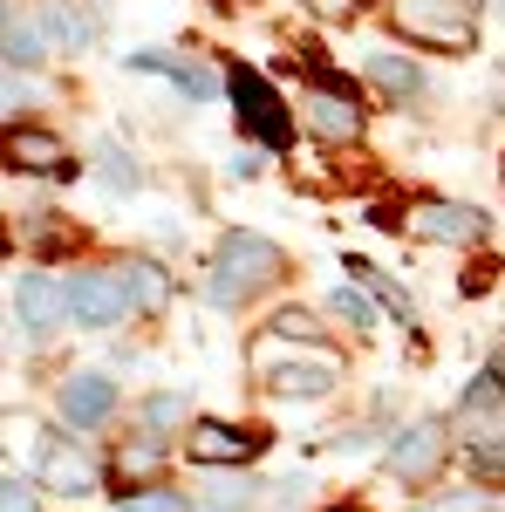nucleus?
<instances>
[{
    "mask_svg": "<svg viewBox=\"0 0 505 512\" xmlns=\"http://www.w3.org/2000/svg\"><path fill=\"white\" fill-rule=\"evenodd\" d=\"M157 465V444H130V451H123V472H151Z\"/></svg>",
    "mask_w": 505,
    "mask_h": 512,
    "instance_id": "nucleus-25",
    "label": "nucleus"
},
{
    "mask_svg": "<svg viewBox=\"0 0 505 512\" xmlns=\"http://www.w3.org/2000/svg\"><path fill=\"white\" fill-rule=\"evenodd\" d=\"M41 28H48V41H55V48H89V21H82L69 0H55V7L41 14Z\"/></svg>",
    "mask_w": 505,
    "mask_h": 512,
    "instance_id": "nucleus-17",
    "label": "nucleus"
},
{
    "mask_svg": "<svg viewBox=\"0 0 505 512\" xmlns=\"http://www.w3.org/2000/svg\"><path fill=\"white\" fill-rule=\"evenodd\" d=\"M117 280H123V294H130V308H144V315H157V308L171 301V280H164L157 260H123Z\"/></svg>",
    "mask_w": 505,
    "mask_h": 512,
    "instance_id": "nucleus-14",
    "label": "nucleus"
},
{
    "mask_svg": "<svg viewBox=\"0 0 505 512\" xmlns=\"http://www.w3.org/2000/svg\"><path fill=\"white\" fill-rule=\"evenodd\" d=\"M253 492H260L253 478H212V485H205V506H212V512H239Z\"/></svg>",
    "mask_w": 505,
    "mask_h": 512,
    "instance_id": "nucleus-18",
    "label": "nucleus"
},
{
    "mask_svg": "<svg viewBox=\"0 0 505 512\" xmlns=\"http://www.w3.org/2000/svg\"><path fill=\"white\" fill-rule=\"evenodd\" d=\"M117 512H192V506H185L178 492H164V485H151V492H130V499H123Z\"/></svg>",
    "mask_w": 505,
    "mask_h": 512,
    "instance_id": "nucleus-20",
    "label": "nucleus"
},
{
    "mask_svg": "<svg viewBox=\"0 0 505 512\" xmlns=\"http://www.w3.org/2000/svg\"><path fill=\"white\" fill-rule=\"evenodd\" d=\"M253 369H260L280 396H321V390H335V376H342V362H335L328 349L294 355V349H287V335H273V328L253 342Z\"/></svg>",
    "mask_w": 505,
    "mask_h": 512,
    "instance_id": "nucleus-2",
    "label": "nucleus"
},
{
    "mask_svg": "<svg viewBox=\"0 0 505 512\" xmlns=\"http://www.w3.org/2000/svg\"><path fill=\"white\" fill-rule=\"evenodd\" d=\"M226 89H233V103H239V123H246L253 137H267L273 151H287V110H280V96L267 89V76L246 69V62H233Z\"/></svg>",
    "mask_w": 505,
    "mask_h": 512,
    "instance_id": "nucleus-4",
    "label": "nucleus"
},
{
    "mask_svg": "<svg viewBox=\"0 0 505 512\" xmlns=\"http://www.w3.org/2000/svg\"><path fill=\"white\" fill-rule=\"evenodd\" d=\"M55 403H62V424L89 431V424H103V417L117 410V383H110V376H69Z\"/></svg>",
    "mask_w": 505,
    "mask_h": 512,
    "instance_id": "nucleus-11",
    "label": "nucleus"
},
{
    "mask_svg": "<svg viewBox=\"0 0 505 512\" xmlns=\"http://www.w3.org/2000/svg\"><path fill=\"white\" fill-rule=\"evenodd\" d=\"M499 7H505V0H499Z\"/></svg>",
    "mask_w": 505,
    "mask_h": 512,
    "instance_id": "nucleus-28",
    "label": "nucleus"
},
{
    "mask_svg": "<svg viewBox=\"0 0 505 512\" xmlns=\"http://www.w3.org/2000/svg\"><path fill=\"white\" fill-rule=\"evenodd\" d=\"M273 335H287V342H314L321 328H314V315H301V308H287V315H273Z\"/></svg>",
    "mask_w": 505,
    "mask_h": 512,
    "instance_id": "nucleus-22",
    "label": "nucleus"
},
{
    "mask_svg": "<svg viewBox=\"0 0 505 512\" xmlns=\"http://www.w3.org/2000/svg\"><path fill=\"white\" fill-rule=\"evenodd\" d=\"M314 7H321V14H335V21H349V14H355V0H314Z\"/></svg>",
    "mask_w": 505,
    "mask_h": 512,
    "instance_id": "nucleus-27",
    "label": "nucleus"
},
{
    "mask_svg": "<svg viewBox=\"0 0 505 512\" xmlns=\"http://www.w3.org/2000/svg\"><path fill=\"white\" fill-rule=\"evenodd\" d=\"M0 512H35V499H28V485H14V478H7V499H0Z\"/></svg>",
    "mask_w": 505,
    "mask_h": 512,
    "instance_id": "nucleus-26",
    "label": "nucleus"
},
{
    "mask_svg": "<svg viewBox=\"0 0 505 512\" xmlns=\"http://www.w3.org/2000/svg\"><path fill=\"white\" fill-rule=\"evenodd\" d=\"M328 308L349 321V328H376V308L362 301V287H335V294H328Z\"/></svg>",
    "mask_w": 505,
    "mask_h": 512,
    "instance_id": "nucleus-19",
    "label": "nucleus"
},
{
    "mask_svg": "<svg viewBox=\"0 0 505 512\" xmlns=\"http://www.w3.org/2000/svg\"><path fill=\"white\" fill-rule=\"evenodd\" d=\"M7 164H21V171H69V151H62V137H48V130H7Z\"/></svg>",
    "mask_w": 505,
    "mask_h": 512,
    "instance_id": "nucleus-12",
    "label": "nucleus"
},
{
    "mask_svg": "<svg viewBox=\"0 0 505 512\" xmlns=\"http://www.w3.org/2000/svg\"><path fill=\"white\" fill-rule=\"evenodd\" d=\"M260 431H239V424H192L185 437V451H192L198 465H246V458H260Z\"/></svg>",
    "mask_w": 505,
    "mask_h": 512,
    "instance_id": "nucleus-10",
    "label": "nucleus"
},
{
    "mask_svg": "<svg viewBox=\"0 0 505 512\" xmlns=\"http://www.w3.org/2000/svg\"><path fill=\"white\" fill-rule=\"evenodd\" d=\"M28 62H41V41H35V21L7 0V69H28Z\"/></svg>",
    "mask_w": 505,
    "mask_h": 512,
    "instance_id": "nucleus-16",
    "label": "nucleus"
},
{
    "mask_svg": "<svg viewBox=\"0 0 505 512\" xmlns=\"http://www.w3.org/2000/svg\"><path fill=\"white\" fill-rule=\"evenodd\" d=\"M403 233L410 239H430V246H458V239H478L485 233V212L471 205H451V198H424L403 212Z\"/></svg>",
    "mask_w": 505,
    "mask_h": 512,
    "instance_id": "nucleus-6",
    "label": "nucleus"
},
{
    "mask_svg": "<svg viewBox=\"0 0 505 512\" xmlns=\"http://www.w3.org/2000/svg\"><path fill=\"white\" fill-rule=\"evenodd\" d=\"M178 417H185V403H178V396H151V403H144V424H151V431H171Z\"/></svg>",
    "mask_w": 505,
    "mask_h": 512,
    "instance_id": "nucleus-23",
    "label": "nucleus"
},
{
    "mask_svg": "<svg viewBox=\"0 0 505 512\" xmlns=\"http://www.w3.org/2000/svg\"><path fill=\"white\" fill-rule=\"evenodd\" d=\"M287 274V260H280V246L260 233H226L219 239V260H212V301L219 308H246L260 287Z\"/></svg>",
    "mask_w": 505,
    "mask_h": 512,
    "instance_id": "nucleus-1",
    "label": "nucleus"
},
{
    "mask_svg": "<svg viewBox=\"0 0 505 512\" xmlns=\"http://www.w3.org/2000/svg\"><path fill=\"white\" fill-rule=\"evenodd\" d=\"M14 315L28 335H55L69 321V287H55L48 274H21L14 280Z\"/></svg>",
    "mask_w": 505,
    "mask_h": 512,
    "instance_id": "nucleus-8",
    "label": "nucleus"
},
{
    "mask_svg": "<svg viewBox=\"0 0 505 512\" xmlns=\"http://www.w3.org/2000/svg\"><path fill=\"white\" fill-rule=\"evenodd\" d=\"M41 478H48V492H69V499H82V492H96V465L82 458L76 444H55V451L41 458Z\"/></svg>",
    "mask_w": 505,
    "mask_h": 512,
    "instance_id": "nucleus-13",
    "label": "nucleus"
},
{
    "mask_svg": "<svg viewBox=\"0 0 505 512\" xmlns=\"http://www.w3.org/2000/svg\"><path fill=\"white\" fill-rule=\"evenodd\" d=\"M130 315V294H123L117 267L110 274H76L69 280V321L76 328H110V321Z\"/></svg>",
    "mask_w": 505,
    "mask_h": 512,
    "instance_id": "nucleus-7",
    "label": "nucleus"
},
{
    "mask_svg": "<svg viewBox=\"0 0 505 512\" xmlns=\"http://www.w3.org/2000/svg\"><path fill=\"white\" fill-rule=\"evenodd\" d=\"M444 451H451V437H444V424H410V431L389 444V472L410 478V485H424L437 465H444Z\"/></svg>",
    "mask_w": 505,
    "mask_h": 512,
    "instance_id": "nucleus-9",
    "label": "nucleus"
},
{
    "mask_svg": "<svg viewBox=\"0 0 505 512\" xmlns=\"http://www.w3.org/2000/svg\"><path fill=\"white\" fill-rule=\"evenodd\" d=\"M485 506H492L485 492H451V499H430L424 512H485Z\"/></svg>",
    "mask_w": 505,
    "mask_h": 512,
    "instance_id": "nucleus-24",
    "label": "nucleus"
},
{
    "mask_svg": "<svg viewBox=\"0 0 505 512\" xmlns=\"http://www.w3.org/2000/svg\"><path fill=\"white\" fill-rule=\"evenodd\" d=\"M389 14H396V35L424 41V48H458V55H465L471 41H478L465 0H396Z\"/></svg>",
    "mask_w": 505,
    "mask_h": 512,
    "instance_id": "nucleus-3",
    "label": "nucleus"
},
{
    "mask_svg": "<svg viewBox=\"0 0 505 512\" xmlns=\"http://www.w3.org/2000/svg\"><path fill=\"white\" fill-rule=\"evenodd\" d=\"M301 123H308L321 144H355V137H362V103H355L342 82L321 76L308 96H301Z\"/></svg>",
    "mask_w": 505,
    "mask_h": 512,
    "instance_id": "nucleus-5",
    "label": "nucleus"
},
{
    "mask_svg": "<svg viewBox=\"0 0 505 512\" xmlns=\"http://www.w3.org/2000/svg\"><path fill=\"white\" fill-rule=\"evenodd\" d=\"M103 178H110L117 192H130V185H137V164H130V151H117V144H110V151H103Z\"/></svg>",
    "mask_w": 505,
    "mask_h": 512,
    "instance_id": "nucleus-21",
    "label": "nucleus"
},
{
    "mask_svg": "<svg viewBox=\"0 0 505 512\" xmlns=\"http://www.w3.org/2000/svg\"><path fill=\"white\" fill-rule=\"evenodd\" d=\"M369 76H376V89H389V96H417V89H424V76H417L410 55H369Z\"/></svg>",
    "mask_w": 505,
    "mask_h": 512,
    "instance_id": "nucleus-15",
    "label": "nucleus"
}]
</instances>
